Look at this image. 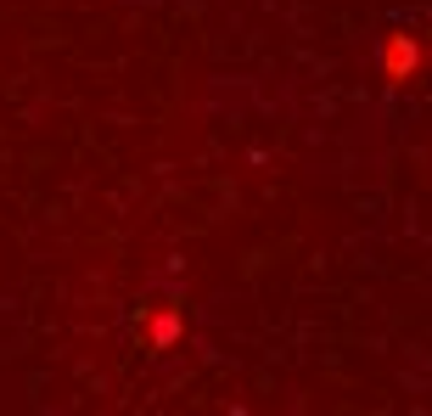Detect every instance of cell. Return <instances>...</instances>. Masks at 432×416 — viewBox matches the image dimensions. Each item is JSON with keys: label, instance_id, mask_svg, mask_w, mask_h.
I'll return each mask as SVG.
<instances>
[{"label": "cell", "instance_id": "6da1fadb", "mask_svg": "<svg viewBox=\"0 0 432 416\" xmlns=\"http://www.w3.org/2000/svg\"><path fill=\"white\" fill-rule=\"evenodd\" d=\"M404 62L416 68V51H410L404 40H393V79H404Z\"/></svg>", "mask_w": 432, "mask_h": 416}]
</instances>
